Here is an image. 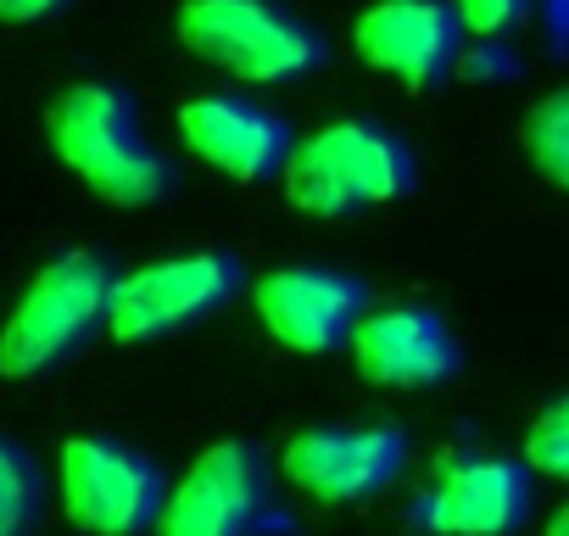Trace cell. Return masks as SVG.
Returning <instances> with one entry per match:
<instances>
[{
	"mask_svg": "<svg viewBox=\"0 0 569 536\" xmlns=\"http://www.w3.org/2000/svg\"><path fill=\"white\" fill-rule=\"evenodd\" d=\"M46 140L57 162L112 207H151L173 190L168 162L140 135L134 101L118 85H68L46 107Z\"/></svg>",
	"mask_w": 569,
	"mask_h": 536,
	"instance_id": "obj_1",
	"label": "cell"
},
{
	"mask_svg": "<svg viewBox=\"0 0 569 536\" xmlns=\"http://www.w3.org/2000/svg\"><path fill=\"white\" fill-rule=\"evenodd\" d=\"M279 185L284 201L308 218H347L363 207L402 201L413 190V157L386 123L336 118L291 146Z\"/></svg>",
	"mask_w": 569,
	"mask_h": 536,
	"instance_id": "obj_2",
	"label": "cell"
},
{
	"mask_svg": "<svg viewBox=\"0 0 569 536\" xmlns=\"http://www.w3.org/2000/svg\"><path fill=\"white\" fill-rule=\"evenodd\" d=\"M107 291H112V275L96 251L51 257L29 280V291L12 302L7 325H0V375L34 380L68 364L107 325Z\"/></svg>",
	"mask_w": 569,
	"mask_h": 536,
	"instance_id": "obj_3",
	"label": "cell"
},
{
	"mask_svg": "<svg viewBox=\"0 0 569 536\" xmlns=\"http://www.w3.org/2000/svg\"><path fill=\"white\" fill-rule=\"evenodd\" d=\"M173 34L240 85H291L325 62V40L273 0H184Z\"/></svg>",
	"mask_w": 569,
	"mask_h": 536,
	"instance_id": "obj_4",
	"label": "cell"
},
{
	"mask_svg": "<svg viewBox=\"0 0 569 536\" xmlns=\"http://www.w3.org/2000/svg\"><path fill=\"white\" fill-rule=\"evenodd\" d=\"M57 492L84 536H146L168 503V475L118 436H73L57 458Z\"/></svg>",
	"mask_w": 569,
	"mask_h": 536,
	"instance_id": "obj_5",
	"label": "cell"
},
{
	"mask_svg": "<svg viewBox=\"0 0 569 536\" xmlns=\"http://www.w3.org/2000/svg\"><path fill=\"white\" fill-rule=\"evenodd\" d=\"M234 291H240V262L229 251H179L140 262L107 291V336L123 347L162 341L218 314Z\"/></svg>",
	"mask_w": 569,
	"mask_h": 536,
	"instance_id": "obj_6",
	"label": "cell"
},
{
	"mask_svg": "<svg viewBox=\"0 0 569 536\" xmlns=\"http://www.w3.org/2000/svg\"><path fill=\"white\" fill-rule=\"evenodd\" d=\"M273 525V464L257 441H212L157 514V536H262Z\"/></svg>",
	"mask_w": 569,
	"mask_h": 536,
	"instance_id": "obj_7",
	"label": "cell"
},
{
	"mask_svg": "<svg viewBox=\"0 0 569 536\" xmlns=\"http://www.w3.org/2000/svg\"><path fill=\"white\" fill-rule=\"evenodd\" d=\"M402 469H408V436L397 425H313L279 447L284 486L325 508L369 503Z\"/></svg>",
	"mask_w": 569,
	"mask_h": 536,
	"instance_id": "obj_8",
	"label": "cell"
},
{
	"mask_svg": "<svg viewBox=\"0 0 569 536\" xmlns=\"http://www.w3.org/2000/svg\"><path fill=\"white\" fill-rule=\"evenodd\" d=\"M251 308L279 347H291L302 358H325L352 341L358 319L369 314V291H363V280L341 275V268H313V262L297 268L291 262V268H268L257 280Z\"/></svg>",
	"mask_w": 569,
	"mask_h": 536,
	"instance_id": "obj_9",
	"label": "cell"
},
{
	"mask_svg": "<svg viewBox=\"0 0 569 536\" xmlns=\"http://www.w3.org/2000/svg\"><path fill=\"white\" fill-rule=\"evenodd\" d=\"M536 514V469L508 453L447 458L419 519L436 536H513Z\"/></svg>",
	"mask_w": 569,
	"mask_h": 536,
	"instance_id": "obj_10",
	"label": "cell"
},
{
	"mask_svg": "<svg viewBox=\"0 0 569 536\" xmlns=\"http://www.w3.org/2000/svg\"><path fill=\"white\" fill-rule=\"evenodd\" d=\"M358 375L369 386H386V391H425V386H441L458 375V336L452 325L436 314V308H419V302H386V308H369L347 341Z\"/></svg>",
	"mask_w": 569,
	"mask_h": 536,
	"instance_id": "obj_11",
	"label": "cell"
},
{
	"mask_svg": "<svg viewBox=\"0 0 569 536\" xmlns=\"http://www.w3.org/2000/svg\"><path fill=\"white\" fill-rule=\"evenodd\" d=\"M458 12L447 7V0H375V7L352 23V51L408 85V90H430L447 79L452 57H458Z\"/></svg>",
	"mask_w": 569,
	"mask_h": 536,
	"instance_id": "obj_12",
	"label": "cell"
},
{
	"mask_svg": "<svg viewBox=\"0 0 569 536\" xmlns=\"http://www.w3.org/2000/svg\"><path fill=\"white\" fill-rule=\"evenodd\" d=\"M179 140L201 168L240 185L279 173L291 157V129L246 96H190L179 107Z\"/></svg>",
	"mask_w": 569,
	"mask_h": 536,
	"instance_id": "obj_13",
	"label": "cell"
},
{
	"mask_svg": "<svg viewBox=\"0 0 569 536\" xmlns=\"http://www.w3.org/2000/svg\"><path fill=\"white\" fill-rule=\"evenodd\" d=\"M519 146H525L530 168H536L547 185L569 190V85L552 90V96H541V101L525 112Z\"/></svg>",
	"mask_w": 569,
	"mask_h": 536,
	"instance_id": "obj_14",
	"label": "cell"
},
{
	"mask_svg": "<svg viewBox=\"0 0 569 536\" xmlns=\"http://www.w3.org/2000/svg\"><path fill=\"white\" fill-rule=\"evenodd\" d=\"M40 514H46L40 464L29 458V447L0 436V536H34Z\"/></svg>",
	"mask_w": 569,
	"mask_h": 536,
	"instance_id": "obj_15",
	"label": "cell"
},
{
	"mask_svg": "<svg viewBox=\"0 0 569 536\" xmlns=\"http://www.w3.org/2000/svg\"><path fill=\"white\" fill-rule=\"evenodd\" d=\"M525 464H530L536 475L569 486V391L552 397V403L530 419V430H525Z\"/></svg>",
	"mask_w": 569,
	"mask_h": 536,
	"instance_id": "obj_16",
	"label": "cell"
},
{
	"mask_svg": "<svg viewBox=\"0 0 569 536\" xmlns=\"http://www.w3.org/2000/svg\"><path fill=\"white\" fill-rule=\"evenodd\" d=\"M452 12H458L463 34L497 40V34H508V29L530 12V0H452Z\"/></svg>",
	"mask_w": 569,
	"mask_h": 536,
	"instance_id": "obj_17",
	"label": "cell"
},
{
	"mask_svg": "<svg viewBox=\"0 0 569 536\" xmlns=\"http://www.w3.org/2000/svg\"><path fill=\"white\" fill-rule=\"evenodd\" d=\"M68 7L73 0H0V23H46Z\"/></svg>",
	"mask_w": 569,
	"mask_h": 536,
	"instance_id": "obj_18",
	"label": "cell"
},
{
	"mask_svg": "<svg viewBox=\"0 0 569 536\" xmlns=\"http://www.w3.org/2000/svg\"><path fill=\"white\" fill-rule=\"evenodd\" d=\"M547 536H569V503H563V508L547 519Z\"/></svg>",
	"mask_w": 569,
	"mask_h": 536,
	"instance_id": "obj_19",
	"label": "cell"
}]
</instances>
